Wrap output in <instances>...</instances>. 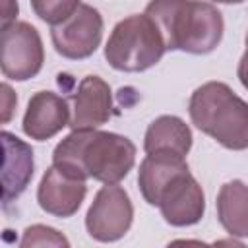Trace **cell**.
<instances>
[{
  "label": "cell",
  "instance_id": "cell-1",
  "mask_svg": "<svg viewBox=\"0 0 248 248\" xmlns=\"http://www.w3.org/2000/svg\"><path fill=\"white\" fill-rule=\"evenodd\" d=\"M136 163V145L126 136L97 128L72 130L52 151V165L78 178L118 184Z\"/></svg>",
  "mask_w": 248,
  "mask_h": 248
},
{
  "label": "cell",
  "instance_id": "cell-2",
  "mask_svg": "<svg viewBox=\"0 0 248 248\" xmlns=\"http://www.w3.org/2000/svg\"><path fill=\"white\" fill-rule=\"evenodd\" d=\"M159 27L167 50L207 54L223 39V16L203 0H151L145 12Z\"/></svg>",
  "mask_w": 248,
  "mask_h": 248
},
{
  "label": "cell",
  "instance_id": "cell-3",
  "mask_svg": "<svg viewBox=\"0 0 248 248\" xmlns=\"http://www.w3.org/2000/svg\"><path fill=\"white\" fill-rule=\"evenodd\" d=\"M192 124L231 151L248 149V103L227 83L200 85L188 103Z\"/></svg>",
  "mask_w": 248,
  "mask_h": 248
},
{
  "label": "cell",
  "instance_id": "cell-4",
  "mask_svg": "<svg viewBox=\"0 0 248 248\" xmlns=\"http://www.w3.org/2000/svg\"><path fill=\"white\" fill-rule=\"evenodd\" d=\"M167 50L165 39L147 14L120 19L105 45L107 62L118 72H145L155 66Z\"/></svg>",
  "mask_w": 248,
  "mask_h": 248
},
{
  "label": "cell",
  "instance_id": "cell-5",
  "mask_svg": "<svg viewBox=\"0 0 248 248\" xmlns=\"http://www.w3.org/2000/svg\"><path fill=\"white\" fill-rule=\"evenodd\" d=\"M0 66L2 74L14 81L35 78L45 62V48L39 31L27 21H14L0 33Z\"/></svg>",
  "mask_w": 248,
  "mask_h": 248
},
{
  "label": "cell",
  "instance_id": "cell-6",
  "mask_svg": "<svg viewBox=\"0 0 248 248\" xmlns=\"http://www.w3.org/2000/svg\"><path fill=\"white\" fill-rule=\"evenodd\" d=\"M132 221L134 205L128 192L118 184H105L87 209L85 229L99 242H114L130 231Z\"/></svg>",
  "mask_w": 248,
  "mask_h": 248
},
{
  "label": "cell",
  "instance_id": "cell-7",
  "mask_svg": "<svg viewBox=\"0 0 248 248\" xmlns=\"http://www.w3.org/2000/svg\"><path fill=\"white\" fill-rule=\"evenodd\" d=\"M103 16L89 4L79 8L62 23L50 25V39L54 50L68 60L89 58L103 39Z\"/></svg>",
  "mask_w": 248,
  "mask_h": 248
},
{
  "label": "cell",
  "instance_id": "cell-8",
  "mask_svg": "<svg viewBox=\"0 0 248 248\" xmlns=\"http://www.w3.org/2000/svg\"><path fill=\"white\" fill-rule=\"evenodd\" d=\"M157 207L169 225L190 227L202 221L205 213V196L192 172L184 170L161 190Z\"/></svg>",
  "mask_w": 248,
  "mask_h": 248
},
{
  "label": "cell",
  "instance_id": "cell-9",
  "mask_svg": "<svg viewBox=\"0 0 248 248\" xmlns=\"http://www.w3.org/2000/svg\"><path fill=\"white\" fill-rule=\"evenodd\" d=\"M87 194V180L78 178L56 165H50L37 188V202L43 211L54 217H72Z\"/></svg>",
  "mask_w": 248,
  "mask_h": 248
},
{
  "label": "cell",
  "instance_id": "cell-10",
  "mask_svg": "<svg viewBox=\"0 0 248 248\" xmlns=\"http://www.w3.org/2000/svg\"><path fill=\"white\" fill-rule=\"evenodd\" d=\"M66 126H70V108L66 99L52 91H37L31 95L21 122V130L27 138L46 141Z\"/></svg>",
  "mask_w": 248,
  "mask_h": 248
},
{
  "label": "cell",
  "instance_id": "cell-11",
  "mask_svg": "<svg viewBox=\"0 0 248 248\" xmlns=\"http://www.w3.org/2000/svg\"><path fill=\"white\" fill-rule=\"evenodd\" d=\"M112 116L110 85L99 76H85L74 95V114L70 118L72 130L99 128Z\"/></svg>",
  "mask_w": 248,
  "mask_h": 248
},
{
  "label": "cell",
  "instance_id": "cell-12",
  "mask_svg": "<svg viewBox=\"0 0 248 248\" xmlns=\"http://www.w3.org/2000/svg\"><path fill=\"white\" fill-rule=\"evenodd\" d=\"M4 165H2V203L8 207L17 200L29 186L35 170L33 149L29 143L14 136L12 132H2Z\"/></svg>",
  "mask_w": 248,
  "mask_h": 248
},
{
  "label": "cell",
  "instance_id": "cell-13",
  "mask_svg": "<svg viewBox=\"0 0 248 248\" xmlns=\"http://www.w3.org/2000/svg\"><path fill=\"white\" fill-rule=\"evenodd\" d=\"M190 170L186 157L167 151L147 153L145 159L140 163L138 170V186L143 200L149 205H157L161 190L180 172Z\"/></svg>",
  "mask_w": 248,
  "mask_h": 248
},
{
  "label": "cell",
  "instance_id": "cell-14",
  "mask_svg": "<svg viewBox=\"0 0 248 248\" xmlns=\"http://www.w3.org/2000/svg\"><path fill=\"white\" fill-rule=\"evenodd\" d=\"M192 147V130L190 126L174 114H163L155 118L143 138V151L155 153V151H167L186 157Z\"/></svg>",
  "mask_w": 248,
  "mask_h": 248
},
{
  "label": "cell",
  "instance_id": "cell-15",
  "mask_svg": "<svg viewBox=\"0 0 248 248\" xmlns=\"http://www.w3.org/2000/svg\"><path fill=\"white\" fill-rule=\"evenodd\" d=\"M217 219L236 238H248V186L234 178L225 182L217 194Z\"/></svg>",
  "mask_w": 248,
  "mask_h": 248
},
{
  "label": "cell",
  "instance_id": "cell-16",
  "mask_svg": "<svg viewBox=\"0 0 248 248\" xmlns=\"http://www.w3.org/2000/svg\"><path fill=\"white\" fill-rule=\"evenodd\" d=\"M29 2H31V8H33L35 16L41 17L48 25L62 23L81 4L79 0H29Z\"/></svg>",
  "mask_w": 248,
  "mask_h": 248
},
{
  "label": "cell",
  "instance_id": "cell-17",
  "mask_svg": "<svg viewBox=\"0 0 248 248\" xmlns=\"http://www.w3.org/2000/svg\"><path fill=\"white\" fill-rule=\"evenodd\" d=\"M19 246L29 248V246H70L68 238L58 232L52 227L46 225H31L23 231V238L19 242Z\"/></svg>",
  "mask_w": 248,
  "mask_h": 248
},
{
  "label": "cell",
  "instance_id": "cell-18",
  "mask_svg": "<svg viewBox=\"0 0 248 248\" xmlns=\"http://www.w3.org/2000/svg\"><path fill=\"white\" fill-rule=\"evenodd\" d=\"M17 105V97L8 83H2V124H8Z\"/></svg>",
  "mask_w": 248,
  "mask_h": 248
},
{
  "label": "cell",
  "instance_id": "cell-19",
  "mask_svg": "<svg viewBox=\"0 0 248 248\" xmlns=\"http://www.w3.org/2000/svg\"><path fill=\"white\" fill-rule=\"evenodd\" d=\"M17 2L16 0H2V27L8 23H14L17 17Z\"/></svg>",
  "mask_w": 248,
  "mask_h": 248
},
{
  "label": "cell",
  "instance_id": "cell-20",
  "mask_svg": "<svg viewBox=\"0 0 248 248\" xmlns=\"http://www.w3.org/2000/svg\"><path fill=\"white\" fill-rule=\"evenodd\" d=\"M236 76H238V79H240L242 87H244V89H248V33H246V50H244V54H242V56H240V60H238Z\"/></svg>",
  "mask_w": 248,
  "mask_h": 248
},
{
  "label": "cell",
  "instance_id": "cell-21",
  "mask_svg": "<svg viewBox=\"0 0 248 248\" xmlns=\"http://www.w3.org/2000/svg\"><path fill=\"white\" fill-rule=\"evenodd\" d=\"M213 2H219V4H240L244 0H213Z\"/></svg>",
  "mask_w": 248,
  "mask_h": 248
}]
</instances>
